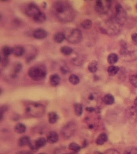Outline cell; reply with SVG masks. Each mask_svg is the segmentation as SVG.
Returning a JSON list of instances; mask_svg holds the SVG:
<instances>
[{"label": "cell", "mask_w": 137, "mask_h": 154, "mask_svg": "<svg viewBox=\"0 0 137 154\" xmlns=\"http://www.w3.org/2000/svg\"><path fill=\"white\" fill-rule=\"evenodd\" d=\"M108 140V137L105 133L100 134L97 137L96 142L98 145H102L104 144Z\"/></svg>", "instance_id": "12"}, {"label": "cell", "mask_w": 137, "mask_h": 154, "mask_svg": "<svg viewBox=\"0 0 137 154\" xmlns=\"http://www.w3.org/2000/svg\"><path fill=\"white\" fill-rule=\"evenodd\" d=\"M33 20L37 23H42L45 22L46 19V15L44 12L41 11L33 17Z\"/></svg>", "instance_id": "11"}, {"label": "cell", "mask_w": 137, "mask_h": 154, "mask_svg": "<svg viewBox=\"0 0 137 154\" xmlns=\"http://www.w3.org/2000/svg\"><path fill=\"white\" fill-rule=\"evenodd\" d=\"M28 75L34 80L41 81L46 78L47 71L46 68L43 65H35L30 68L28 71Z\"/></svg>", "instance_id": "2"}, {"label": "cell", "mask_w": 137, "mask_h": 154, "mask_svg": "<svg viewBox=\"0 0 137 154\" xmlns=\"http://www.w3.org/2000/svg\"><path fill=\"white\" fill-rule=\"evenodd\" d=\"M1 53L4 56L8 57L12 53V48L8 46H4L2 47Z\"/></svg>", "instance_id": "23"}, {"label": "cell", "mask_w": 137, "mask_h": 154, "mask_svg": "<svg viewBox=\"0 0 137 154\" xmlns=\"http://www.w3.org/2000/svg\"><path fill=\"white\" fill-rule=\"evenodd\" d=\"M129 82L133 86L137 88V73L131 76L129 78Z\"/></svg>", "instance_id": "30"}, {"label": "cell", "mask_w": 137, "mask_h": 154, "mask_svg": "<svg viewBox=\"0 0 137 154\" xmlns=\"http://www.w3.org/2000/svg\"><path fill=\"white\" fill-rule=\"evenodd\" d=\"M103 102L107 105H111L114 103L115 99L113 96L108 94L104 96L103 99Z\"/></svg>", "instance_id": "17"}, {"label": "cell", "mask_w": 137, "mask_h": 154, "mask_svg": "<svg viewBox=\"0 0 137 154\" xmlns=\"http://www.w3.org/2000/svg\"><path fill=\"white\" fill-rule=\"evenodd\" d=\"M22 68H23V66H22V63L19 62H16L14 64L13 66V71L14 74H17L20 72Z\"/></svg>", "instance_id": "26"}, {"label": "cell", "mask_w": 137, "mask_h": 154, "mask_svg": "<svg viewBox=\"0 0 137 154\" xmlns=\"http://www.w3.org/2000/svg\"><path fill=\"white\" fill-rule=\"evenodd\" d=\"M67 71L68 70H67L66 68H64V67H62V68H61V71H62V72L63 74H66V73L67 72V71Z\"/></svg>", "instance_id": "41"}, {"label": "cell", "mask_w": 137, "mask_h": 154, "mask_svg": "<svg viewBox=\"0 0 137 154\" xmlns=\"http://www.w3.org/2000/svg\"><path fill=\"white\" fill-rule=\"evenodd\" d=\"M47 139L44 137H40L35 141L37 147L40 149L45 146L47 142Z\"/></svg>", "instance_id": "20"}, {"label": "cell", "mask_w": 137, "mask_h": 154, "mask_svg": "<svg viewBox=\"0 0 137 154\" xmlns=\"http://www.w3.org/2000/svg\"><path fill=\"white\" fill-rule=\"evenodd\" d=\"M93 154H104L100 152L99 151H95L94 153Z\"/></svg>", "instance_id": "44"}, {"label": "cell", "mask_w": 137, "mask_h": 154, "mask_svg": "<svg viewBox=\"0 0 137 154\" xmlns=\"http://www.w3.org/2000/svg\"><path fill=\"white\" fill-rule=\"evenodd\" d=\"M55 154H78V153L71 152L66 153L64 152V150L63 149H59L56 151Z\"/></svg>", "instance_id": "36"}, {"label": "cell", "mask_w": 137, "mask_h": 154, "mask_svg": "<svg viewBox=\"0 0 137 154\" xmlns=\"http://www.w3.org/2000/svg\"><path fill=\"white\" fill-rule=\"evenodd\" d=\"M65 38H66V36L64 33L59 32L55 34L54 39V40L56 43L61 44L64 41Z\"/></svg>", "instance_id": "16"}, {"label": "cell", "mask_w": 137, "mask_h": 154, "mask_svg": "<svg viewBox=\"0 0 137 154\" xmlns=\"http://www.w3.org/2000/svg\"><path fill=\"white\" fill-rule=\"evenodd\" d=\"M29 146L30 147V149L32 152H35L38 151L39 150V149L37 147L35 141H31Z\"/></svg>", "instance_id": "33"}, {"label": "cell", "mask_w": 137, "mask_h": 154, "mask_svg": "<svg viewBox=\"0 0 137 154\" xmlns=\"http://www.w3.org/2000/svg\"><path fill=\"white\" fill-rule=\"evenodd\" d=\"M81 27L84 29H88L91 27L92 25V22L90 19H85L83 21L81 24Z\"/></svg>", "instance_id": "28"}, {"label": "cell", "mask_w": 137, "mask_h": 154, "mask_svg": "<svg viewBox=\"0 0 137 154\" xmlns=\"http://www.w3.org/2000/svg\"><path fill=\"white\" fill-rule=\"evenodd\" d=\"M68 148L70 150L74 152L78 153L81 149L80 145L75 142H72L70 144Z\"/></svg>", "instance_id": "25"}, {"label": "cell", "mask_w": 137, "mask_h": 154, "mask_svg": "<svg viewBox=\"0 0 137 154\" xmlns=\"http://www.w3.org/2000/svg\"><path fill=\"white\" fill-rule=\"evenodd\" d=\"M38 154H46L45 153H39Z\"/></svg>", "instance_id": "45"}, {"label": "cell", "mask_w": 137, "mask_h": 154, "mask_svg": "<svg viewBox=\"0 0 137 154\" xmlns=\"http://www.w3.org/2000/svg\"><path fill=\"white\" fill-rule=\"evenodd\" d=\"M16 154H33L32 151H21L18 152Z\"/></svg>", "instance_id": "38"}, {"label": "cell", "mask_w": 137, "mask_h": 154, "mask_svg": "<svg viewBox=\"0 0 137 154\" xmlns=\"http://www.w3.org/2000/svg\"><path fill=\"white\" fill-rule=\"evenodd\" d=\"M9 60L8 57L1 56V64L3 67H7L9 64Z\"/></svg>", "instance_id": "32"}, {"label": "cell", "mask_w": 137, "mask_h": 154, "mask_svg": "<svg viewBox=\"0 0 137 154\" xmlns=\"http://www.w3.org/2000/svg\"><path fill=\"white\" fill-rule=\"evenodd\" d=\"M8 108L7 106L5 105H3L1 107V109H0L1 114H4V113L6 112L8 110Z\"/></svg>", "instance_id": "37"}, {"label": "cell", "mask_w": 137, "mask_h": 154, "mask_svg": "<svg viewBox=\"0 0 137 154\" xmlns=\"http://www.w3.org/2000/svg\"><path fill=\"white\" fill-rule=\"evenodd\" d=\"M26 126L22 123H17L15 127V132L18 134H23L26 132Z\"/></svg>", "instance_id": "19"}, {"label": "cell", "mask_w": 137, "mask_h": 154, "mask_svg": "<svg viewBox=\"0 0 137 154\" xmlns=\"http://www.w3.org/2000/svg\"><path fill=\"white\" fill-rule=\"evenodd\" d=\"M131 39L135 43L137 44V33L133 34L131 35Z\"/></svg>", "instance_id": "39"}, {"label": "cell", "mask_w": 137, "mask_h": 154, "mask_svg": "<svg viewBox=\"0 0 137 154\" xmlns=\"http://www.w3.org/2000/svg\"><path fill=\"white\" fill-rule=\"evenodd\" d=\"M48 121L49 123L54 124L57 122L58 119V116L57 114L54 112H50L48 114Z\"/></svg>", "instance_id": "18"}, {"label": "cell", "mask_w": 137, "mask_h": 154, "mask_svg": "<svg viewBox=\"0 0 137 154\" xmlns=\"http://www.w3.org/2000/svg\"><path fill=\"white\" fill-rule=\"evenodd\" d=\"M61 51L65 55H69L73 52V49L69 46H64L61 47Z\"/></svg>", "instance_id": "24"}, {"label": "cell", "mask_w": 137, "mask_h": 154, "mask_svg": "<svg viewBox=\"0 0 137 154\" xmlns=\"http://www.w3.org/2000/svg\"><path fill=\"white\" fill-rule=\"evenodd\" d=\"M33 37L35 38L41 40L45 38L47 36V31L42 28H39L36 29L33 32Z\"/></svg>", "instance_id": "7"}, {"label": "cell", "mask_w": 137, "mask_h": 154, "mask_svg": "<svg viewBox=\"0 0 137 154\" xmlns=\"http://www.w3.org/2000/svg\"><path fill=\"white\" fill-rule=\"evenodd\" d=\"M75 131V123L74 122H70L64 125L61 132L63 137L65 139H69L73 135Z\"/></svg>", "instance_id": "4"}, {"label": "cell", "mask_w": 137, "mask_h": 154, "mask_svg": "<svg viewBox=\"0 0 137 154\" xmlns=\"http://www.w3.org/2000/svg\"><path fill=\"white\" fill-rule=\"evenodd\" d=\"M86 111L90 112H93L95 110V108L92 107H87L86 108Z\"/></svg>", "instance_id": "40"}, {"label": "cell", "mask_w": 137, "mask_h": 154, "mask_svg": "<svg viewBox=\"0 0 137 154\" xmlns=\"http://www.w3.org/2000/svg\"><path fill=\"white\" fill-rule=\"evenodd\" d=\"M120 70V67L116 65H111L108 67L107 69V72L108 74L111 76H115Z\"/></svg>", "instance_id": "15"}, {"label": "cell", "mask_w": 137, "mask_h": 154, "mask_svg": "<svg viewBox=\"0 0 137 154\" xmlns=\"http://www.w3.org/2000/svg\"><path fill=\"white\" fill-rule=\"evenodd\" d=\"M51 10L54 16L59 22L68 23L74 19V10L71 5L65 1H57L53 4Z\"/></svg>", "instance_id": "1"}, {"label": "cell", "mask_w": 137, "mask_h": 154, "mask_svg": "<svg viewBox=\"0 0 137 154\" xmlns=\"http://www.w3.org/2000/svg\"><path fill=\"white\" fill-rule=\"evenodd\" d=\"M26 110V113L28 115L38 117L44 114L45 108L42 104L34 103L27 105Z\"/></svg>", "instance_id": "3"}, {"label": "cell", "mask_w": 137, "mask_h": 154, "mask_svg": "<svg viewBox=\"0 0 137 154\" xmlns=\"http://www.w3.org/2000/svg\"><path fill=\"white\" fill-rule=\"evenodd\" d=\"M25 52V48L21 45H17L12 48V53L16 57L22 56Z\"/></svg>", "instance_id": "9"}, {"label": "cell", "mask_w": 137, "mask_h": 154, "mask_svg": "<svg viewBox=\"0 0 137 154\" xmlns=\"http://www.w3.org/2000/svg\"><path fill=\"white\" fill-rule=\"evenodd\" d=\"M88 99H89V100H93L94 99V97L93 94H90V96H89Z\"/></svg>", "instance_id": "42"}, {"label": "cell", "mask_w": 137, "mask_h": 154, "mask_svg": "<svg viewBox=\"0 0 137 154\" xmlns=\"http://www.w3.org/2000/svg\"><path fill=\"white\" fill-rule=\"evenodd\" d=\"M41 11L37 5L34 3H30L28 5L26 9V14L28 16L33 17Z\"/></svg>", "instance_id": "6"}, {"label": "cell", "mask_w": 137, "mask_h": 154, "mask_svg": "<svg viewBox=\"0 0 137 154\" xmlns=\"http://www.w3.org/2000/svg\"><path fill=\"white\" fill-rule=\"evenodd\" d=\"M124 154H137V148L130 146L127 148Z\"/></svg>", "instance_id": "29"}, {"label": "cell", "mask_w": 137, "mask_h": 154, "mask_svg": "<svg viewBox=\"0 0 137 154\" xmlns=\"http://www.w3.org/2000/svg\"><path fill=\"white\" fill-rule=\"evenodd\" d=\"M83 39V34L81 31L79 29L75 28L70 33L67 40L72 44H77L79 43Z\"/></svg>", "instance_id": "5"}, {"label": "cell", "mask_w": 137, "mask_h": 154, "mask_svg": "<svg viewBox=\"0 0 137 154\" xmlns=\"http://www.w3.org/2000/svg\"><path fill=\"white\" fill-rule=\"evenodd\" d=\"M69 80L71 84L74 85L79 84L80 82L79 78L75 74H72L70 76Z\"/></svg>", "instance_id": "27"}, {"label": "cell", "mask_w": 137, "mask_h": 154, "mask_svg": "<svg viewBox=\"0 0 137 154\" xmlns=\"http://www.w3.org/2000/svg\"><path fill=\"white\" fill-rule=\"evenodd\" d=\"M115 9L118 15H120L123 12V8L120 4L117 3L115 5Z\"/></svg>", "instance_id": "34"}, {"label": "cell", "mask_w": 137, "mask_h": 154, "mask_svg": "<svg viewBox=\"0 0 137 154\" xmlns=\"http://www.w3.org/2000/svg\"><path fill=\"white\" fill-rule=\"evenodd\" d=\"M96 8L98 11H103L104 10V5L103 4V1L100 0H98L96 1Z\"/></svg>", "instance_id": "31"}, {"label": "cell", "mask_w": 137, "mask_h": 154, "mask_svg": "<svg viewBox=\"0 0 137 154\" xmlns=\"http://www.w3.org/2000/svg\"><path fill=\"white\" fill-rule=\"evenodd\" d=\"M134 104L136 107H137V96L135 99L134 101Z\"/></svg>", "instance_id": "43"}, {"label": "cell", "mask_w": 137, "mask_h": 154, "mask_svg": "<svg viewBox=\"0 0 137 154\" xmlns=\"http://www.w3.org/2000/svg\"><path fill=\"white\" fill-rule=\"evenodd\" d=\"M61 82V78L57 74H53L49 77V82L52 86H58Z\"/></svg>", "instance_id": "10"}, {"label": "cell", "mask_w": 137, "mask_h": 154, "mask_svg": "<svg viewBox=\"0 0 137 154\" xmlns=\"http://www.w3.org/2000/svg\"><path fill=\"white\" fill-rule=\"evenodd\" d=\"M74 112L77 117H80L83 114V105L80 103H76L74 106Z\"/></svg>", "instance_id": "22"}, {"label": "cell", "mask_w": 137, "mask_h": 154, "mask_svg": "<svg viewBox=\"0 0 137 154\" xmlns=\"http://www.w3.org/2000/svg\"><path fill=\"white\" fill-rule=\"evenodd\" d=\"M136 8H137V6H136Z\"/></svg>", "instance_id": "46"}, {"label": "cell", "mask_w": 137, "mask_h": 154, "mask_svg": "<svg viewBox=\"0 0 137 154\" xmlns=\"http://www.w3.org/2000/svg\"><path fill=\"white\" fill-rule=\"evenodd\" d=\"M119 60V57L117 54L111 53L108 55L107 58V61L111 65L116 64Z\"/></svg>", "instance_id": "14"}, {"label": "cell", "mask_w": 137, "mask_h": 154, "mask_svg": "<svg viewBox=\"0 0 137 154\" xmlns=\"http://www.w3.org/2000/svg\"><path fill=\"white\" fill-rule=\"evenodd\" d=\"M31 142L30 138L27 136H24L20 138L18 141V144L20 146H24L29 145Z\"/></svg>", "instance_id": "13"}, {"label": "cell", "mask_w": 137, "mask_h": 154, "mask_svg": "<svg viewBox=\"0 0 137 154\" xmlns=\"http://www.w3.org/2000/svg\"><path fill=\"white\" fill-rule=\"evenodd\" d=\"M59 140V136L55 131L49 132L47 135V141L50 144H54Z\"/></svg>", "instance_id": "8"}, {"label": "cell", "mask_w": 137, "mask_h": 154, "mask_svg": "<svg viewBox=\"0 0 137 154\" xmlns=\"http://www.w3.org/2000/svg\"><path fill=\"white\" fill-rule=\"evenodd\" d=\"M98 63L96 61H92L88 64V68L89 71L92 73L96 72L97 70Z\"/></svg>", "instance_id": "21"}, {"label": "cell", "mask_w": 137, "mask_h": 154, "mask_svg": "<svg viewBox=\"0 0 137 154\" xmlns=\"http://www.w3.org/2000/svg\"><path fill=\"white\" fill-rule=\"evenodd\" d=\"M104 154H120V153L116 150L110 148L105 151Z\"/></svg>", "instance_id": "35"}]
</instances>
